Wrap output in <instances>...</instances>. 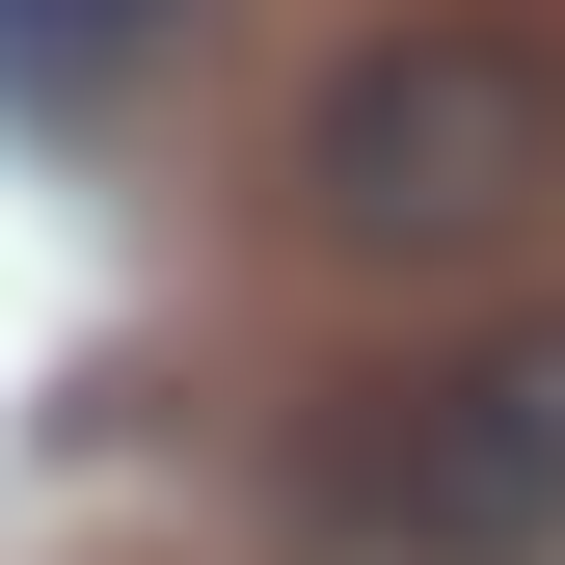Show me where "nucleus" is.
Instances as JSON below:
<instances>
[{
  "mask_svg": "<svg viewBox=\"0 0 565 565\" xmlns=\"http://www.w3.org/2000/svg\"><path fill=\"white\" fill-rule=\"evenodd\" d=\"M297 512L377 539V565H512V539H565V297L484 323L458 377L323 404V431H297Z\"/></svg>",
  "mask_w": 565,
  "mask_h": 565,
  "instance_id": "2",
  "label": "nucleus"
},
{
  "mask_svg": "<svg viewBox=\"0 0 565 565\" xmlns=\"http://www.w3.org/2000/svg\"><path fill=\"white\" fill-rule=\"evenodd\" d=\"M135 28H162V0H0V108H82Z\"/></svg>",
  "mask_w": 565,
  "mask_h": 565,
  "instance_id": "3",
  "label": "nucleus"
},
{
  "mask_svg": "<svg viewBox=\"0 0 565 565\" xmlns=\"http://www.w3.org/2000/svg\"><path fill=\"white\" fill-rule=\"evenodd\" d=\"M297 189H323V243L458 269L484 216L565 189V54H539V28H377V54L297 108Z\"/></svg>",
  "mask_w": 565,
  "mask_h": 565,
  "instance_id": "1",
  "label": "nucleus"
}]
</instances>
